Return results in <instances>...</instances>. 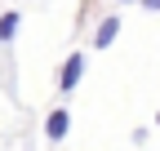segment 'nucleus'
<instances>
[{
  "label": "nucleus",
  "mask_w": 160,
  "mask_h": 151,
  "mask_svg": "<svg viewBox=\"0 0 160 151\" xmlns=\"http://www.w3.org/2000/svg\"><path fill=\"white\" fill-rule=\"evenodd\" d=\"M67 129H71V111H67V107H53L49 120H45V138H49V142H62Z\"/></svg>",
  "instance_id": "1"
},
{
  "label": "nucleus",
  "mask_w": 160,
  "mask_h": 151,
  "mask_svg": "<svg viewBox=\"0 0 160 151\" xmlns=\"http://www.w3.org/2000/svg\"><path fill=\"white\" fill-rule=\"evenodd\" d=\"M80 76H85V58H80V53H71V58L62 62V71H58V89L71 93V89L80 85Z\"/></svg>",
  "instance_id": "2"
},
{
  "label": "nucleus",
  "mask_w": 160,
  "mask_h": 151,
  "mask_svg": "<svg viewBox=\"0 0 160 151\" xmlns=\"http://www.w3.org/2000/svg\"><path fill=\"white\" fill-rule=\"evenodd\" d=\"M156 124H160V120H156Z\"/></svg>",
  "instance_id": "6"
},
{
  "label": "nucleus",
  "mask_w": 160,
  "mask_h": 151,
  "mask_svg": "<svg viewBox=\"0 0 160 151\" xmlns=\"http://www.w3.org/2000/svg\"><path fill=\"white\" fill-rule=\"evenodd\" d=\"M18 22H22V18H18L13 9H9V13H0V45H9L13 36H18Z\"/></svg>",
  "instance_id": "4"
},
{
  "label": "nucleus",
  "mask_w": 160,
  "mask_h": 151,
  "mask_svg": "<svg viewBox=\"0 0 160 151\" xmlns=\"http://www.w3.org/2000/svg\"><path fill=\"white\" fill-rule=\"evenodd\" d=\"M142 9H151V13H160V0H142Z\"/></svg>",
  "instance_id": "5"
},
{
  "label": "nucleus",
  "mask_w": 160,
  "mask_h": 151,
  "mask_svg": "<svg viewBox=\"0 0 160 151\" xmlns=\"http://www.w3.org/2000/svg\"><path fill=\"white\" fill-rule=\"evenodd\" d=\"M116 36H120V18H102V22H98V31H93V45H98V49H107Z\"/></svg>",
  "instance_id": "3"
}]
</instances>
